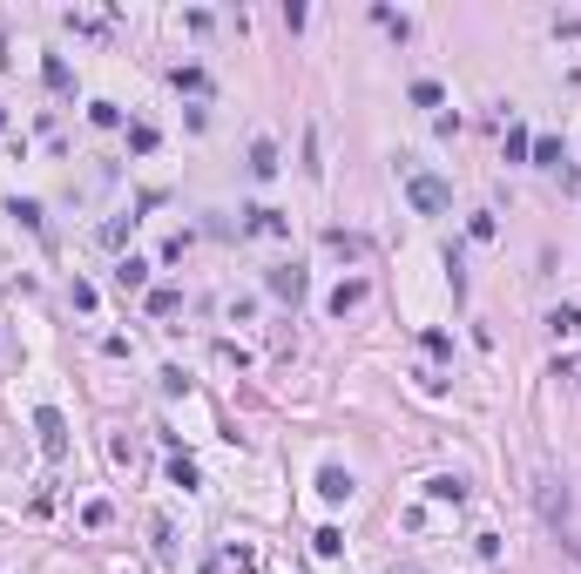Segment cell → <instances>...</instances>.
Instances as JSON below:
<instances>
[{"label":"cell","mask_w":581,"mask_h":574,"mask_svg":"<svg viewBox=\"0 0 581 574\" xmlns=\"http://www.w3.org/2000/svg\"><path fill=\"white\" fill-rule=\"evenodd\" d=\"M406 203H413V210H426V216H440L446 203H453V190H446L440 176H406Z\"/></svg>","instance_id":"cell-1"},{"label":"cell","mask_w":581,"mask_h":574,"mask_svg":"<svg viewBox=\"0 0 581 574\" xmlns=\"http://www.w3.org/2000/svg\"><path fill=\"white\" fill-rule=\"evenodd\" d=\"M34 433H41V453H47V460H68V419H62L55 406L34 412Z\"/></svg>","instance_id":"cell-2"},{"label":"cell","mask_w":581,"mask_h":574,"mask_svg":"<svg viewBox=\"0 0 581 574\" xmlns=\"http://www.w3.org/2000/svg\"><path fill=\"white\" fill-rule=\"evenodd\" d=\"M264 284H271V298H284V304H298V298H305V271H298V264H277V271L264 277Z\"/></svg>","instance_id":"cell-3"},{"label":"cell","mask_w":581,"mask_h":574,"mask_svg":"<svg viewBox=\"0 0 581 574\" xmlns=\"http://www.w3.org/2000/svg\"><path fill=\"white\" fill-rule=\"evenodd\" d=\"M318 494H324V500H352V494H358V480H352L345 467H324V473H318Z\"/></svg>","instance_id":"cell-4"},{"label":"cell","mask_w":581,"mask_h":574,"mask_svg":"<svg viewBox=\"0 0 581 574\" xmlns=\"http://www.w3.org/2000/svg\"><path fill=\"white\" fill-rule=\"evenodd\" d=\"M366 291H372L366 277H345V284L332 291V311H338V317H345V311H358V304H366Z\"/></svg>","instance_id":"cell-5"},{"label":"cell","mask_w":581,"mask_h":574,"mask_svg":"<svg viewBox=\"0 0 581 574\" xmlns=\"http://www.w3.org/2000/svg\"><path fill=\"white\" fill-rule=\"evenodd\" d=\"M541 514H548L554 528H568V494H561V480H541Z\"/></svg>","instance_id":"cell-6"},{"label":"cell","mask_w":581,"mask_h":574,"mask_svg":"<svg viewBox=\"0 0 581 574\" xmlns=\"http://www.w3.org/2000/svg\"><path fill=\"white\" fill-rule=\"evenodd\" d=\"M548 332H554V338H581V304H554V311H548Z\"/></svg>","instance_id":"cell-7"},{"label":"cell","mask_w":581,"mask_h":574,"mask_svg":"<svg viewBox=\"0 0 581 574\" xmlns=\"http://www.w3.org/2000/svg\"><path fill=\"white\" fill-rule=\"evenodd\" d=\"M176 311H183V291H176V284H156V291H149V317H176Z\"/></svg>","instance_id":"cell-8"},{"label":"cell","mask_w":581,"mask_h":574,"mask_svg":"<svg viewBox=\"0 0 581 574\" xmlns=\"http://www.w3.org/2000/svg\"><path fill=\"white\" fill-rule=\"evenodd\" d=\"M142 284H149V264H142V257H122V264H115V291H142Z\"/></svg>","instance_id":"cell-9"},{"label":"cell","mask_w":581,"mask_h":574,"mask_svg":"<svg viewBox=\"0 0 581 574\" xmlns=\"http://www.w3.org/2000/svg\"><path fill=\"white\" fill-rule=\"evenodd\" d=\"M426 494H433V500H453V507H459V500H467V480H459V473H433Z\"/></svg>","instance_id":"cell-10"},{"label":"cell","mask_w":581,"mask_h":574,"mask_svg":"<svg viewBox=\"0 0 581 574\" xmlns=\"http://www.w3.org/2000/svg\"><path fill=\"white\" fill-rule=\"evenodd\" d=\"M250 176H277V142H250Z\"/></svg>","instance_id":"cell-11"},{"label":"cell","mask_w":581,"mask_h":574,"mask_svg":"<svg viewBox=\"0 0 581 574\" xmlns=\"http://www.w3.org/2000/svg\"><path fill=\"white\" fill-rule=\"evenodd\" d=\"M244 230H257V237H284L290 224H284L277 210H250V224H244Z\"/></svg>","instance_id":"cell-12"},{"label":"cell","mask_w":581,"mask_h":574,"mask_svg":"<svg viewBox=\"0 0 581 574\" xmlns=\"http://www.w3.org/2000/svg\"><path fill=\"white\" fill-rule=\"evenodd\" d=\"M535 163H541V169H561V163H568V149H561L554 136H535Z\"/></svg>","instance_id":"cell-13"},{"label":"cell","mask_w":581,"mask_h":574,"mask_svg":"<svg viewBox=\"0 0 581 574\" xmlns=\"http://www.w3.org/2000/svg\"><path fill=\"white\" fill-rule=\"evenodd\" d=\"M169 480H176V486H197L203 473H197V460H189V453H176V460H169Z\"/></svg>","instance_id":"cell-14"},{"label":"cell","mask_w":581,"mask_h":574,"mask_svg":"<svg viewBox=\"0 0 581 574\" xmlns=\"http://www.w3.org/2000/svg\"><path fill=\"white\" fill-rule=\"evenodd\" d=\"M311 547L332 561V554H345V534H338V528H318V534H311Z\"/></svg>","instance_id":"cell-15"},{"label":"cell","mask_w":581,"mask_h":574,"mask_svg":"<svg viewBox=\"0 0 581 574\" xmlns=\"http://www.w3.org/2000/svg\"><path fill=\"white\" fill-rule=\"evenodd\" d=\"M520 156H535V136L527 129H507V163H520Z\"/></svg>","instance_id":"cell-16"},{"label":"cell","mask_w":581,"mask_h":574,"mask_svg":"<svg viewBox=\"0 0 581 574\" xmlns=\"http://www.w3.org/2000/svg\"><path fill=\"white\" fill-rule=\"evenodd\" d=\"M372 21H379V28H392L399 41H406V34H413V21H406V14H392V7H372Z\"/></svg>","instance_id":"cell-17"},{"label":"cell","mask_w":581,"mask_h":574,"mask_svg":"<svg viewBox=\"0 0 581 574\" xmlns=\"http://www.w3.org/2000/svg\"><path fill=\"white\" fill-rule=\"evenodd\" d=\"M129 149H136V156L156 149V122H136V129H129Z\"/></svg>","instance_id":"cell-18"},{"label":"cell","mask_w":581,"mask_h":574,"mask_svg":"<svg viewBox=\"0 0 581 574\" xmlns=\"http://www.w3.org/2000/svg\"><path fill=\"white\" fill-rule=\"evenodd\" d=\"M88 122H95V129H115V122H122V108H115V102H95Z\"/></svg>","instance_id":"cell-19"},{"label":"cell","mask_w":581,"mask_h":574,"mask_svg":"<svg viewBox=\"0 0 581 574\" xmlns=\"http://www.w3.org/2000/svg\"><path fill=\"white\" fill-rule=\"evenodd\" d=\"M413 108H440V81H413Z\"/></svg>","instance_id":"cell-20"},{"label":"cell","mask_w":581,"mask_h":574,"mask_svg":"<svg viewBox=\"0 0 581 574\" xmlns=\"http://www.w3.org/2000/svg\"><path fill=\"white\" fill-rule=\"evenodd\" d=\"M149 534H156V547H163V554L176 547V528H169V514H156V520H149Z\"/></svg>","instance_id":"cell-21"},{"label":"cell","mask_w":581,"mask_h":574,"mask_svg":"<svg viewBox=\"0 0 581 574\" xmlns=\"http://www.w3.org/2000/svg\"><path fill=\"white\" fill-rule=\"evenodd\" d=\"M41 75H47V89H68V61H62V55H47Z\"/></svg>","instance_id":"cell-22"},{"label":"cell","mask_w":581,"mask_h":574,"mask_svg":"<svg viewBox=\"0 0 581 574\" xmlns=\"http://www.w3.org/2000/svg\"><path fill=\"white\" fill-rule=\"evenodd\" d=\"M176 89H189V95H203L210 81H203V68H176Z\"/></svg>","instance_id":"cell-23"},{"label":"cell","mask_w":581,"mask_h":574,"mask_svg":"<svg viewBox=\"0 0 581 574\" xmlns=\"http://www.w3.org/2000/svg\"><path fill=\"white\" fill-rule=\"evenodd\" d=\"M561 182H568V190L581 197V169H575V163H561Z\"/></svg>","instance_id":"cell-24"},{"label":"cell","mask_w":581,"mask_h":574,"mask_svg":"<svg viewBox=\"0 0 581 574\" xmlns=\"http://www.w3.org/2000/svg\"><path fill=\"white\" fill-rule=\"evenodd\" d=\"M392 574H419V568H392Z\"/></svg>","instance_id":"cell-25"}]
</instances>
